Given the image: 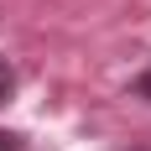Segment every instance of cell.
Segmentation results:
<instances>
[{
    "instance_id": "obj_1",
    "label": "cell",
    "mask_w": 151,
    "mask_h": 151,
    "mask_svg": "<svg viewBox=\"0 0 151 151\" xmlns=\"http://www.w3.org/2000/svg\"><path fill=\"white\" fill-rule=\"evenodd\" d=\"M11 94H16V68L11 58H0V104H11Z\"/></svg>"
},
{
    "instance_id": "obj_2",
    "label": "cell",
    "mask_w": 151,
    "mask_h": 151,
    "mask_svg": "<svg viewBox=\"0 0 151 151\" xmlns=\"http://www.w3.org/2000/svg\"><path fill=\"white\" fill-rule=\"evenodd\" d=\"M0 151H26V146H21V136H16V130H0Z\"/></svg>"
},
{
    "instance_id": "obj_3",
    "label": "cell",
    "mask_w": 151,
    "mask_h": 151,
    "mask_svg": "<svg viewBox=\"0 0 151 151\" xmlns=\"http://www.w3.org/2000/svg\"><path fill=\"white\" fill-rule=\"evenodd\" d=\"M136 94H151V73H146V78H141V83H136Z\"/></svg>"
}]
</instances>
